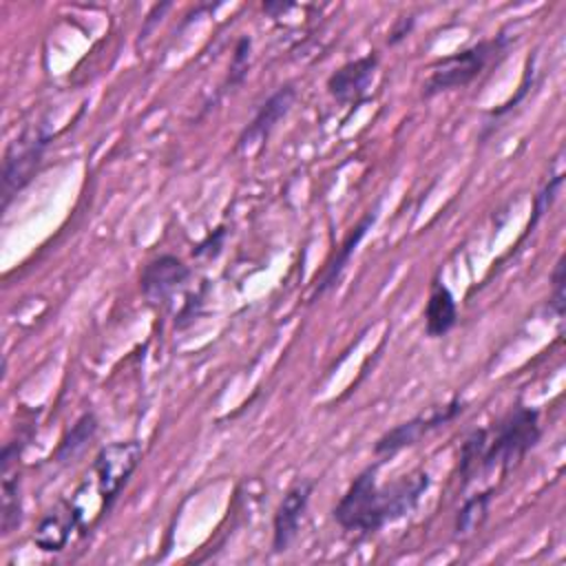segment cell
Listing matches in <instances>:
<instances>
[{"mask_svg":"<svg viewBox=\"0 0 566 566\" xmlns=\"http://www.w3.org/2000/svg\"><path fill=\"white\" fill-rule=\"evenodd\" d=\"M429 484L431 475L418 469L396 478L387 486H378L376 467H367L352 480L332 515L343 531L367 537L409 515Z\"/></svg>","mask_w":566,"mask_h":566,"instance_id":"obj_1","label":"cell"},{"mask_svg":"<svg viewBox=\"0 0 566 566\" xmlns=\"http://www.w3.org/2000/svg\"><path fill=\"white\" fill-rule=\"evenodd\" d=\"M511 46V38L500 33L489 40H480L467 49H460L447 57L436 60L429 66V75L422 82V97H436L447 91L464 88L478 80L491 64H497Z\"/></svg>","mask_w":566,"mask_h":566,"instance_id":"obj_2","label":"cell"},{"mask_svg":"<svg viewBox=\"0 0 566 566\" xmlns=\"http://www.w3.org/2000/svg\"><path fill=\"white\" fill-rule=\"evenodd\" d=\"M539 411L526 405H515L506 416L493 427V436L486 440L482 453L480 473H506L539 442Z\"/></svg>","mask_w":566,"mask_h":566,"instance_id":"obj_3","label":"cell"},{"mask_svg":"<svg viewBox=\"0 0 566 566\" xmlns=\"http://www.w3.org/2000/svg\"><path fill=\"white\" fill-rule=\"evenodd\" d=\"M49 142L51 133L42 126H29L7 146L2 159V212L38 175Z\"/></svg>","mask_w":566,"mask_h":566,"instance_id":"obj_4","label":"cell"},{"mask_svg":"<svg viewBox=\"0 0 566 566\" xmlns=\"http://www.w3.org/2000/svg\"><path fill=\"white\" fill-rule=\"evenodd\" d=\"M142 442L139 440H122L104 444L95 460H93V478H95V491L102 502L99 517H104L113 504L117 502L119 493L128 484L130 475L142 462Z\"/></svg>","mask_w":566,"mask_h":566,"instance_id":"obj_5","label":"cell"},{"mask_svg":"<svg viewBox=\"0 0 566 566\" xmlns=\"http://www.w3.org/2000/svg\"><path fill=\"white\" fill-rule=\"evenodd\" d=\"M467 409V405L462 400H451L447 405L433 407L427 413H418L391 429H387L376 442H374V453L378 458H389L396 455L398 451L418 444L427 433L453 422L462 411Z\"/></svg>","mask_w":566,"mask_h":566,"instance_id":"obj_6","label":"cell"},{"mask_svg":"<svg viewBox=\"0 0 566 566\" xmlns=\"http://www.w3.org/2000/svg\"><path fill=\"white\" fill-rule=\"evenodd\" d=\"M190 276L192 270L179 256L159 254L144 265L139 274V290L150 305H168L170 298L186 287Z\"/></svg>","mask_w":566,"mask_h":566,"instance_id":"obj_7","label":"cell"},{"mask_svg":"<svg viewBox=\"0 0 566 566\" xmlns=\"http://www.w3.org/2000/svg\"><path fill=\"white\" fill-rule=\"evenodd\" d=\"M378 71V53H367L338 66L325 82L327 93L343 106H358L367 99Z\"/></svg>","mask_w":566,"mask_h":566,"instance_id":"obj_8","label":"cell"},{"mask_svg":"<svg viewBox=\"0 0 566 566\" xmlns=\"http://www.w3.org/2000/svg\"><path fill=\"white\" fill-rule=\"evenodd\" d=\"M314 491V482L312 480H298L296 484H292L283 500L279 502L274 517H272V553L281 555L285 553L292 542L296 539L298 531H301V522L303 515L307 511L310 497Z\"/></svg>","mask_w":566,"mask_h":566,"instance_id":"obj_9","label":"cell"},{"mask_svg":"<svg viewBox=\"0 0 566 566\" xmlns=\"http://www.w3.org/2000/svg\"><path fill=\"white\" fill-rule=\"evenodd\" d=\"M296 102L294 84H281L265 102L256 108L252 122L241 130L237 139V150H250L252 146H263L276 124L292 111Z\"/></svg>","mask_w":566,"mask_h":566,"instance_id":"obj_10","label":"cell"},{"mask_svg":"<svg viewBox=\"0 0 566 566\" xmlns=\"http://www.w3.org/2000/svg\"><path fill=\"white\" fill-rule=\"evenodd\" d=\"M376 219H378V206H374V210L365 212L363 219L349 230V234L345 237V241L340 243V248L336 250V254L332 256V261L323 268L321 276L316 279L314 290H312V296H310L312 301L318 298V296H323V294H327L329 290H334V287L338 285V281H340V276H343V272H345V268H347L352 254L356 252V248L360 245V241L365 239V234L371 230V226L376 223Z\"/></svg>","mask_w":566,"mask_h":566,"instance_id":"obj_11","label":"cell"},{"mask_svg":"<svg viewBox=\"0 0 566 566\" xmlns=\"http://www.w3.org/2000/svg\"><path fill=\"white\" fill-rule=\"evenodd\" d=\"M73 528H82L75 504L57 502L51 511H46L40 517L33 533V542L44 553H60L69 544Z\"/></svg>","mask_w":566,"mask_h":566,"instance_id":"obj_12","label":"cell"},{"mask_svg":"<svg viewBox=\"0 0 566 566\" xmlns=\"http://www.w3.org/2000/svg\"><path fill=\"white\" fill-rule=\"evenodd\" d=\"M455 323H458L455 296L440 279H433L429 298L424 305V332L429 338H442L455 327Z\"/></svg>","mask_w":566,"mask_h":566,"instance_id":"obj_13","label":"cell"},{"mask_svg":"<svg viewBox=\"0 0 566 566\" xmlns=\"http://www.w3.org/2000/svg\"><path fill=\"white\" fill-rule=\"evenodd\" d=\"M0 486V528L2 535L13 533L22 522V495H20V473L18 464L2 467Z\"/></svg>","mask_w":566,"mask_h":566,"instance_id":"obj_14","label":"cell"},{"mask_svg":"<svg viewBox=\"0 0 566 566\" xmlns=\"http://www.w3.org/2000/svg\"><path fill=\"white\" fill-rule=\"evenodd\" d=\"M97 433V418L93 411H84L73 424L71 429L62 436L53 458L57 464H66L71 460H75L86 447L88 442L95 438Z\"/></svg>","mask_w":566,"mask_h":566,"instance_id":"obj_15","label":"cell"},{"mask_svg":"<svg viewBox=\"0 0 566 566\" xmlns=\"http://www.w3.org/2000/svg\"><path fill=\"white\" fill-rule=\"evenodd\" d=\"M491 502H493V489H484V491H480V493L469 495V497L462 502V506L458 509L455 520H453V533H455V537H469V535H473L475 531H480L482 524H484L486 517H489Z\"/></svg>","mask_w":566,"mask_h":566,"instance_id":"obj_16","label":"cell"},{"mask_svg":"<svg viewBox=\"0 0 566 566\" xmlns=\"http://www.w3.org/2000/svg\"><path fill=\"white\" fill-rule=\"evenodd\" d=\"M486 440H489V431L486 429H473L462 447H460V478H462V486H467L475 475H480V462H482V453L486 449Z\"/></svg>","mask_w":566,"mask_h":566,"instance_id":"obj_17","label":"cell"},{"mask_svg":"<svg viewBox=\"0 0 566 566\" xmlns=\"http://www.w3.org/2000/svg\"><path fill=\"white\" fill-rule=\"evenodd\" d=\"M250 53H252V40L248 35H241L234 53H232V62L228 66V77H226V88H234L241 86L243 80L248 77V69H250Z\"/></svg>","mask_w":566,"mask_h":566,"instance_id":"obj_18","label":"cell"},{"mask_svg":"<svg viewBox=\"0 0 566 566\" xmlns=\"http://www.w3.org/2000/svg\"><path fill=\"white\" fill-rule=\"evenodd\" d=\"M566 256L562 254L551 272V294H548V314H553L559 323L564 321V301H566V292H564V285H566Z\"/></svg>","mask_w":566,"mask_h":566,"instance_id":"obj_19","label":"cell"},{"mask_svg":"<svg viewBox=\"0 0 566 566\" xmlns=\"http://www.w3.org/2000/svg\"><path fill=\"white\" fill-rule=\"evenodd\" d=\"M562 184H564V175L562 172H557V175H553L546 184H544V188L537 192V197H535V208H533V219L528 221V228L526 230H533L535 228V223L539 221V217L551 208V203L555 201V197H557V192H559V188H562Z\"/></svg>","mask_w":566,"mask_h":566,"instance_id":"obj_20","label":"cell"},{"mask_svg":"<svg viewBox=\"0 0 566 566\" xmlns=\"http://www.w3.org/2000/svg\"><path fill=\"white\" fill-rule=\"evenodd\" d=\"M416 27V15L413 13H407V15H398L391 27H389V33H387V44L389 46H396L400 44Z\"/></svg>","mask_w":566,"mask_h":566,"instance_id":"obj_21","label":"cell"},{"mask_svg":"<svg viewBox=\"0 0 566 566\" xmlns=\"http://www.w3.org/2000/svg\"><path fill=\"white\" fill-rule=\"evenodd\" d=\"M223 241H226V228L219 226L212 234H208V237L192 250V256H208V259H212V256H217V254L221 252Z\"/></svg>","mask_w":566,"mask_h":566,"instance_id":"obj_22","label":"cell"},{"mask_svg":"<svg viewBox=\"0 0 566 566\" xmlns=\"http://www.w3.org/2000/svg\"><path fill=\"white\" fill-rule=\"evenodd\" d=\"M170 7H172V2H161V4H155V7L148 11V15L144 18L142 31H139V40H142V42L155 31V27L161 22V18L166 15V11H168Z\"/></svg>","mask_w":566,"mask_h":566,"instance_id":"obj_23","label":"cell"},{"mask_svg":"<svg viewBox=\"0 0 566 566\" xmlns=\"http://www.w3.org/2000/svg\"><path fill=\"white\" fill-rule=\"evenodd\" d=\"M296 4H292V2H263L261 4V9L270 15V18H281L285 11H290V9H294Z\"/></svg>","mask_w":566,"mask_h":566,"instance_id":"obj_24","label":"cell"}]
</instances>
